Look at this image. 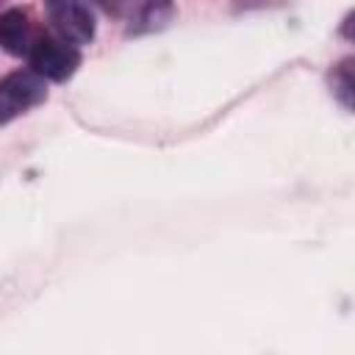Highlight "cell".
I'll return each mask as SVG.
<instances>
[{
    "instance_id": "1",
    "label": "cell",
    "mask_w": 355,
    "mask_h": 355,
    "mask_svg": "<svg viewBox=\"0 0 355 355\" xmlns=\"http://www.w3.org/2000/svg\"><path fill=\"white\" fill-rule=\"evenodd\" d=\"M44 78L33 69H17L0 80V125L17 119L28 108L39 105L44 100Z\"/></svg>"
},
{
    "instance_id": "2",
    "label": "cell",
    "mask_w": 355,
    "mask_h": 355,
    "mask_svg": "<svg viewBox=\"0 0 355 355\" xmlns=\"http://www.w3.org/2000/svg\"><path fill=\"white\" fill-rule=\"evenodd\" d=\"M28 58H31L33 72L47 80H67L75 75V69L80 64L78 47L61 36H39L36 44L31 47Z\"/></svg>"
},
{
    "instance_id": "3",
    "label": "cell",
    "mask_w": 355,
    "mask_h": 355,
    "mask_svg": "<svg viewBox=\"0 0 355 355\" xmlns=\"http://www.w3.org/2000/svg\"><path fill=\"white\" fill-rule=\"evenodd\" d=\"M44 8L61 39L72 44H89L94 39V11L89 0H44Z\"/></svg>"
},
{
    "instance_id": "4",
    "label": "cell",
    "mask_w": 355,
    "mask_h": 355,
    "mask_svg": "<svg viewBox=\"0 0 355 355\" xmlns=\"http://www.w3.org/2000/svg\"><path fill=\"white\" fill-rule=\"evenodd\" d=\"M36 31L25 8H8L0 14V47L11 55H28L36 44Z\"/></svg>"
},
{
    "instance_id": "5",
    "label": "cell",
    "mask_w": 355,
    "mask_h": 355,
    "mask_svg": "<svg viewBox=\"0 0 355 355\" xmlns=\"http://www.w3.org/2000/svg\"><path fill=\"white\" fill-rule=\"evenodd\" d=\"M172 17V0H144L136 31H153L161 28Z\"/></svg>"
},
{
    "instance_id": "6",
    "label": "cell",
    "mask_w": 355,
    "mask_h": 355,
    "mask_svg": "<svg viewBox=\"0 0 355 355\" xmlns=\"http://www.w3.org/2000/svg\"><path fill=\"white\" fill-rule=\"evenodd\" d=\"M336 78H338V89H336V92L341 94L344 105H352V61H344V64L338 67Z\"/></svg>"
},
{
    "instance_id": "7",
    "label": "cell",
    "mask_w": 355,
    "mask_h": 355,
    "mask_svg": "<svg viewBox=\"0 0 355 355\" xmlns=\"http://www.w3.org/2000/svg\"><path fill=\"white\" fill-rule=\"evenodd\" d=\"M100 3H103L108 11H122V8L128 6V0H100Z\"/></svg>"
}]
</instances>
